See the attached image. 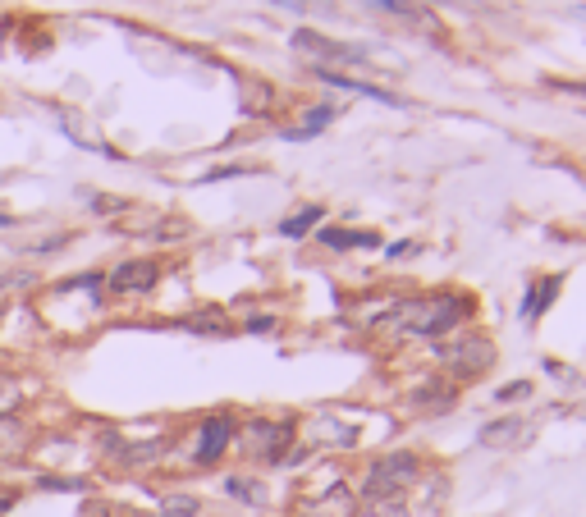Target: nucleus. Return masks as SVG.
Returning a JSON list of instances; mask_svg holds the SVG:
<instances>
[{"label": "nucleus", "instance_id": "412c9836", "mask_svg": "<svg viewBox=\"0 0 586 517\" xmlns=\"http://www.w3.org/2000/svg\"><path fill=\"white\" fill-rule=\"evenodd\" d=\"M522 394H527V385H504V389H500V403H509V399H522Z\"/></svg>", "mask_w": 586, "mask_h": 517}, {"label": "nucleus", "instance_id": "423d86ee", "mask_svg": "<svg viewBox=\"0 0 586 517\" xmlns=\"http://www.w3.org/2000/svg\"><path fill=\"white\" fill-rule=\"evenodd\" d=\"M293 51L303 55H321V60H330V65H316V69H335V60H367V51H358V46H339V42H326L321 33H293Z\"/></svg>", "mask_w": 586, "mask_h": 517}, {"label": "nucleus", "instance_id": "9d476101", "mask_svg": "<svg viewBox=\"0 0 586 517\" xmlns=\"http://www.w3.org/2000/svg\"><path fill=\"white\" fill-rule=\"evenodd\" d=\"M28 449V431L19 417H0V458H19Z\"/></svg>", "mask_w": 586, "mask_h": 517}, {"label": "nucleus", "instance_id": "a211bd4d", "mask_svg": "<svg viewBox=\"0 0 586 517\" xmlns=\"http://www.w3.org/2000/svg\"><path fill=\"white\" fill-rule=\"evenodd\" d=\"M14 504H19V490H14V485H0V517L14 513Z\"/></svg>", "mask_w": 586, "mask_h": 517}, {"label": "nucleus", "instance_id": "ddd939ff", "mask_svg": "<svg viewBox=\"0 0 586 517\" xmlns=\"http://www.w3.org/2000/svg\"><path fill=\"white\" fill-rule=\"evenodd\" d=\"M23 403V380L14 371H0V417H14Z\"/></svg>", "mask_w": 586, "mask_h": 517}, {"label": "nucleus", "instance_id": "f3484780", "mask_svg": "<svg viewBox=\"0 0 586 517\" xmlns=\"http://www.w3.org/2000/svg\"><path fill=\"white\" fill-rule=\"evenodd\" d=\"M380 10H390V14H399V19H417V10L408 5V0H376Z\"/></svg>", "mask_w": 586, "mask_h": 517}, {"label": "nucleus", "instance_id": "f8f14e48", "mask_svg": "<svg viewBox=\"0 0 586 517\" xmlns=\"http://www.w3.org/2000/svg\"><path fill=\"white\" fill-rule=\"evenodd\" d=\"M37 490H55V495H87L92 481H87V476H51V472H42L37 476Z\"/></svg>", "mask_w": 586, "mask_h": 517}, {"label": "nucleus", "instance_id": "aec40b11", "mask_svg": "<svg viewBox=\"0 0 586 517\" xmlns=\"http://www.w3.org/2000/svg\"><path fill=\"white\" fill-rule=\"evenodd\" d=\"M87 517H129L124 508H110V504H97V508H87Z\"/></svg>", "mask_w": 586, "mask_h": 517}, {"label": "nucleus", "instance_id": "0eeeda50", "mask_svg": "<svg viewBox=\"0 0 586 517\" xmlns=\"http://www.w3.org/2000/svg\"><path fill=\"white\" fill-rule=\"evenodd\" d=\"M289 435H293V426H289V421H280V426H271V421H252V426H248L252 453H261L266 463L284 458V444H289Z\"/></svg>", "mask_w": 586, "mask_h": 517}, {"label": "nucleus", "instance_id": "393cba45", "mask_svg": "<svg viewBox=\"0 0 586 517\" xmlns=\"http://www.w3.org/2000/svg\"><path fill=\"white\" fill-rule=\"evenodd\" d=\"M577 19H586V5H582V10H577Z\"/></svg>", "mask_w": 586, "mask_h": 517}, {"label": "nucleus", "instance_id": "6ab92c4d", "mask_svg": "<svg viewBox=\"0 0 586 517\" xmlns=\"http://www.w3.org/2000/svg\"><path fill=\"white\" fill-rule=\"evenodd\" d=\"M229 495H239V499H248V504H257V490H252V485L248 481H229Z\"/></svg>", "mask_w": 586, "mask_h": 517}, {"label": "nucleus", "instance_id": "4468645a", "mask_svg": "<svg viewBox=\"0 0 586 517\" xmlns=\"http://www.w3.org/2000/svg\"><path fill=\"white\" fill-rule=\"evenodd\" d=\"M321 225V206H303V211H298V216H289L280 225V234L284 238H303V234H312V229Z\"/></svg>", "mask_w": 586, "mask_h": 517}, {"label": "nucleus", "instance_id": "7ed1b4c3", "mask_svg": "<svg viewBox=\"0 0 586 517\" xmlns=\"http://www.w3.org/2000/svg\"><path fill=\"white\" fill-rule=\"evenodd\" d=\"M156 280H161V266L147 257L138 261H120V266L106 275V289L115 293V298H142V293H152Z\"/></svg>", "mask_w": 586, "mask_h": 517}, {"label": "nucleus", "instance_id": "a878e982", "mask_svg": "<svg viewBox=\"0 0 586 517\" xmlns=\"http://www.w3.org/2000/svg\"><path fill=\"white\" fill-rule=\"evenodd\" d=\"M0 28H5V19H0Z\"/></svg>", "mask_w": 586, "mask_h": 517}, {"label": "nucleus", "instance_id": "f03ea898", "mask_svg": "<svg viewBox=\"0 0 586 517\" xmlns=\"http://www.w3.org/2000/svg\"><path fill=\"white\" fill-rule=\"evenodd\" d=\"M413 476H417V458H413V453H390V458H380V463L367 472V499L399 495Z\"/></svg>", "mask_w": 586, "mask_h": 517}, {"label": "nucleus", "instance_id": "dca6fc26", "mask_svg": "<svg viewBox=\"0 0 586 517\" xmlns=\"http://www.w3.org/2000/svg\"><path fill=\"white\" fill-rule=\"evenodd\" d=\"M518 435V421H500V426H486L481 431V444H509Z\"/></svg>", "mask_w": 586, "mask_h": 517}, {"label": "nucleus", "instance_id": "20e7f679", "mask_svg": "<svg viewBox=\"0 0 586 517\" xmlns=\"http://www.w3.org/2000/svg\"><path fill=\"white\" fill-rule=\"evenodd\" d=\"M229 440H234V421L225 417V412H216V417H207L202 426H197V444H193V463L197 467H216L220 453L229 449Z\"/></svg>", "mask_w": 586, "mask_h": 517}, {"label": "nucleus", "instance_id": "6e6552de", "mask_svg": "<svg viewBox=\"0 0 586 517\" xmlns=\"http://www.w3.org/2000/svg\"><path fill=\"white\" fill-rule=\"evenodd\" d=\"M321 243L335 252H353V248H376L380 238L371 229H321Z\"/></svg>", "mask_w": 586, "mask_h": 517}, {"label": "nucleus", "instance_id": "4be33fe9", "mask_svg": "<svg viewBox=\"0 0 586 517\" xmlns=\"http://www.w3.org/2000/svg\"><path fill=\"white\" fill-rule=\"evenodd\" d=\"M10 284H33V275H0V289H10Z\"/></svg>", "mask_w": 586, "mask_h": 517}, {"label": "nucleus", "instance_id": "9b49d317", "mask_svg": "<svg viewBox=\"0 0 586 517\" xmlns=\"http://www.w3.org/2000/svg\"><path fill=\"white\" fill-rule=\"evenodd\" d=\"M330 119H335V110H330V106H316V110H307V119L298 124V129H284V138H289V142H307V138H316V133L326 129Z\"/></svg>", "mask_w": 586, "mask_h": 517}, {"label": "nucleus", "instance_id": "39448f33", "mask_svg": "<svg viewBox=\"0 0 586 517\" xmlns=\"http://www.w3.org/2000/svg\"><path fill=\"white\" fill-rule=\"evenodd\" d=\"M449 362V367L458 371V376H481V371L490 367V344L486 339H472V334H467V339H458V344H449L445 353H440Z\"/></svg>", "mask_w": 586, "mask_h": 517}, {"label": "nucleus", "instance_id": "2eb2a0df", "mask_svg": "<svg viewBox=\"0 0 586 517\" xmlns=\"http://www.w3.org/2000/svg\"><path fill=\"white\" fill-rule=\"evenodd\" d=\"M197 513H202V504L193 495H170L161 504V517H197Z\"/></svg>", "mask_w": 586, "mask_h": 517}, {"label": "nucleus", "instance_id": "1a4fd4ad", "mask_svg": "<svg viewBox=\"0 0 586 517\" xmlns=\"http://www.w3.org/2000/svg\"><path fill=\"white\" fill-rule=\"evenodd\" d=\"M554 293H559V280H536L532 289H527V298H522V321H536V316L554 302Z\"/></svg>", "mask_w": 586, "mask_h": 517}, {"label": "nucleus", "instance_id": "f257e3e1", "mask_svg": "<svg viewBox=\"0 0 586 517\" xmlns=\"http://www.w3.org/2000/svg\"><path fill=\"white\" fill-rule=\"evenodd\" d=\"M467 316H472V298H463V293H435V298L403 302L390 321L403 325L408 334H449Z\"/></svg>", "mask_w": 586, "mask_h": 517}, {"label": "nucleus", "instance_id": "5701e85b", "mask_svg": "<svg viewBox=\"0 0 586 517\" xmlns=\"http://www.w3.org/2000/svg\"><path fill=\"white\" fill-rule=\"evenodd\" d=\"M271 5H284V10H298V14H303L312 0H271Z\"/></svg>", "mask_w": 586, "mask_h": 517}, {"label": "nucleus", "instance_id": "b1692460", "mask_svg": "<svg viewBox=\"0 0 586 517\" xmlns=\"http://www.w3.org/2000/svg\"><path fill=\"white\" fill-rule=\"evenodd\" d=\"M559 87H568V92H586V83H559Z\"/></svg>", "mask_w": 586, "mask_h": 517}]
</instances>
